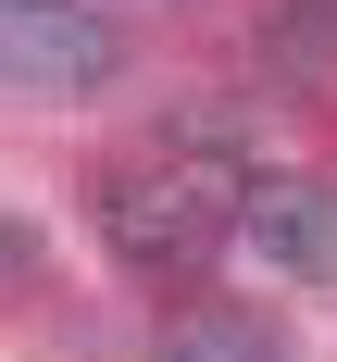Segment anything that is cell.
Wrapping results in <instances>:
<instances>
[{
    "label": "cell",
    "mask_w": 337,
    "mask_h": 362,
    "mask_svg": "<svg viewBox=\"0 0 337 362\" xmlns=\"http://www.w3.org/2000/svg\"><path fill=\"white\" fill-rule=\"evenodd\" d=\"M100 238L138 275H200V262L225 250V225H237V200H250V175L237 163H213V150H138V163H100Z\"/></svg>",
    "instance_id": "1"
},
{
    "label": "cell",
    "mask_w": 337,
    "mask_h": 362,
    "mask_svg": "<svg viewBox=\"0 0 337 362\" xmlns=\"http://www.w3.org/2000/svg\"><path fill=\"white\" fill-rule=\"evenodd\" d=\"M237 238H250L275 275H300V288H325L337 275V187L325 175H250V200H237Z\"/></svg>",
    "instance_id": "3"
},
{
    "label": "cell",
    "mask_w": 337,
    "mask_h": 362,
    "mask_svg": "<svg viewBox=\"0 0 337 362\" xmlns=\"http://www.w3.org/2000/svg\"><path fill=\"white\" fill-rule=\"evenodd\" d=\"M162 362H288V325L250 300H187L162 325Z\"/></svg>",
    "instance_id": "4"
},
{
    "label": "cell",
    "mask_w": 337,
    "mask_h": 362,
    "mask_svg": "<svg viewBox=\"0 0 337 362\" xmlns=\"http://www.w3.org/2000/svg\"><path fill=\"white\" fill-rule=\"evenodd\" d=\"M0 50H13V100H88L112 75V25L88 13V0H13L0 13Z\"/></svg>",
    "instance_id": "2"
},
{
    "label": "cell",
    "mask_w": 337,
    "mask_h": 362,
    "mask_svg": "<svg viewBox=\"0 0 337 362\" xmlns=\"http://www.w3.org/2000/svg\"><path fill=\"white\" fill-rule=\"evenodd\" d=\"M262 50L288 75H325L337 63V0H262Z\"/></svg>",
    "instance_id": "5"
}]
</instances>
